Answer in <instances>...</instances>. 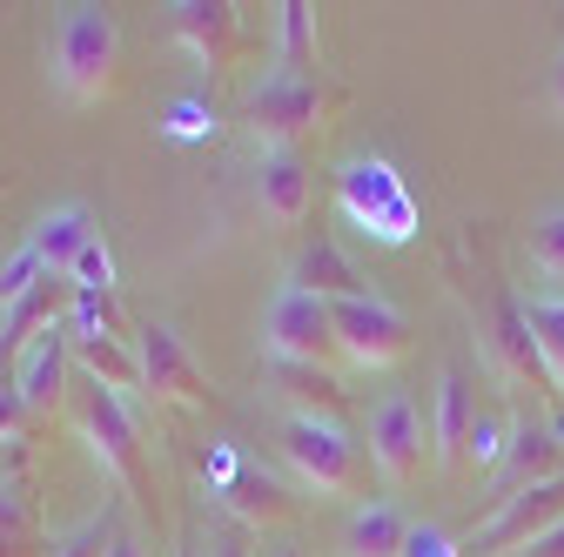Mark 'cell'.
<instances>
[{"label":"cell","mask_w":564,"mask_h":557,"mask_svg":"<svg viewBox=\"0 0 564 557\" xmlns=\"http://www.w3.org/2000/svg\"><path fill=\"white\" fill-rule=\"evenodd\" d=\"M101 557H141V537H134V531H115V537H108V550H101Z\"/></svg>","instance_id":"e575fe53"},{"label":"cell","mask_w":564,"mask_h":557,"mask_svg":"<svg viewBox=\"0 0 564 557\" xmlns=\"http://www.w3.org/2000/svg\"><path fill=\"white\" fill-rule=\"evenodd\" d=\"M524 329H531V342H538L544 383L564 390V290H557V296H524Z\"/></svg>","instance_id":"603a6c76"},{"label":"cell","mask_w":564,"mask_h":557,"mask_svg":"<svg viewBox=\"0 0 564 557\" xmlns=\"http://www.w3.org/2000/svg\"><path fill=\"white\" fill-rule=\"evenodd\" d=\"M115 67H121V28H115V14L88 8V0H82V8H67L61 28H54V47H47L54 88L75 108H88V101H101L115 88Z\"/></svg>","instance_id":"6da1fadb"},{"label":"cell","mask_w":564,"mask_h":557,"mask_svg":"<svg viewBox=\"0 0 564 557\" xmlns=\"http://www.w3.org/2000/svg\"><path fill=\"white\" fill-rule=\"evenodd\" d=\"M310 168H303V155L296 149H262V162H256V208H262V222L269 229H296L303 216H310Z\"/></svg>","instance_id":"4fadbf2b"},{"label":"cell","mask_w":564,"mask_h":557,"mask_svg":"<svg viewBox=\"0 0 564 557\" xmlns=\"http://www.w3.org/2000/svg\"><path fill=\"white\" fill-rule=\"evenodd\" d=\"M470 424H477V396H470L464 370H444V376H437V416H431V457H437V463L464 457Z\"/></svg>","instance_id":"d6986e66"},{"label":"cell","mask_w":564,"mask_h":557,"mask_svg":"<svg viewBox=\"0 0 564 557\" xmlns=\"http://www.w3.org/2000/svg\"><path fill=\"white\" fill-rule=\"evenodd\" d=\"M484 350H490V363H498V376H511V383H544V363H538V342H531V329H524V303H498V316H490V336H484Z\"/></svg>","instance_id":"e0dca14e"},{"label":"cell","mask_w":564,"mask_h":557,"mask_svg":"<svg viewBox=\"0 0 564 557\" xmlns=\"http://www.w3.org/2000/svg\"><path fill=\"white\" fill-rule=\"evenodd\" d=\"M67 376H75V342H67V323L41 329L28 350L14 357V370H8V383H14V396L28 403L34 424H47V416L67 403Z\"/></svg>","instance_id":"8fae6325"},{"label":"cell","mask_w":564,"mask_h":557,"mask_svg":"<svg viewBox=\"0 0 564 557\" xmlns=\"http://www.w3.org/2000/svg\"><path fill=\"white\" fill-rule=\"evenodd\" d=\"M75 342V370L88 376V383H101L115 403H141L149 390H141V363H134V342H115V336H67Z\"/></svg>","instance_id":"9a60e30c"},{"label":"cell","mask_w":564,"mask_h":557,"mask_svg":"<svg viewBox=\"0 0 564 557\" xmlns=\"http://www.w3.org/2000/svg\"><path fill=\"white\" fill-rule=\"evenodd\" d=\"M564 524V470L557 477H544V483H524V491H511L498 511H490L477 531H470V544H464V557H518V550H531L544 531H557Z\"/></svg>","instance_id":"5b68a950"},{"label":"cell","mask_w":564,"mask_h":557,"mask_svg":"<svg viewBox=\"0 0 564 557\" xmlns=\"http://www.w3.org/2000/svg\"><path fill=\"white\" fill-rule=\"evenodd\" d=\"M531 262L564 283V208H544V216L531 222Z\"/></svg>","instance_id":"4316f807"},{"label":"cell","mask_w":564,"mask_h":557,"mask_svg":"<svg viewBox=\"0 0 564 557\" xmlns=\"http://www.w3.org/2000/svg\"><path fill=\"white\" fill-rule=\"evenodd\" d=\"M275 67H316V8L310 0H282L275 8Z\"/></svg>","instance_id":"cb8c5ba5"},{"label":"cell","mask_w":564,"mask_h":557,"mask_svg":"<svg viewBox=\"0 0 564 557\" xmlns=\"http://www.w3.org/2000/svg\"><path fill=\"white\" fill-rule=\"evenodd\" d=\"M323 114H329V95L310 75H296V67H269V75L242 95V121H249V134L262 149H296L303 134L323 128Z\"/></svg>","instance_id":"3957f363"},{"label":"cell","mask_w":564,"mask_h":557,"mask_svg":"<svg viewBox=\"0 0 564 557\" xmlns=\"http://www.w3.org/2000/svg\"><path fill=\"white\" fill-rule=\"evenodd\" d=\"M290 283H296V290H310L316 303H357V296H364V275H357V262H349V255H343L329 236H316V242L296 255Z\"/></svg>","instance_id":"2e32d148"},{"label":"cell","mask_w":564,"mask_h":557,"mask_svg":"<svg viewBox=\"0 0 564 557\" xmlns=\"http://www.w3.org/2000/svg\"><path fill=\"white\" fill-rule=\"evenodd\" d=\"M551 108L564 114V54H557V67H551Z\"/></svg>","instance_id":"d590c367"},{"label":"cell","mask_w":564,"mask_h":557,"mask_svg":"<svg viewBox=\"0 0 564 557\" xmlns=\"http://www.w3.org/2000/svg\"><path fill=\"white\" fill-rule=\"evenodd\" d=\"M101 229H95V216H88V201H54L47 216L28 229V249H34V262L47 269V275H67L75 269V255L95 242Z\"/></svg>","instance_id":"5bb4252c"},{"label":"cell","mask_w":564,"mask_h":557,"mask_svg":"<svg viewBox=\"0 0 564 557\" xmlns=\"http://www.w3.org/2000/svg\"><path fill=\"white\" fill-rule=\"evenodd\" d=\"M505 457H511V430L498 424V416H477L470 437H464V463L470 470H498Z\"/></svg>","instance_id":"484cf974"},{"label":"cell","mask_w":564,"mask_h":557,"mask_svg":"<svg viewBox=\"0 0 564 557\" xmlns=\"http://www.w3.org/2000/svg\"><path fill=\"white\" fill-rule=\"evenodd\" d=\"M336 201H343V216L357 222L364 236H377V242H390V249L416 236V201H410L403 175H397L390 162H377V155L343 162V175H336Z\"/></svg>","instance_id":"277c9868"},{"label":"cell","mask_w":564,"mask_h":557,"mask_svg":"<svg viewBox=\"0 0 564 557\" xmlns=\"http://www.w3.org/2000/svg\"><path fill=\"white\" fill-rule=\"evenodd\" d=\"M364 444H370V463L390 477V483H416L423 477V416L403 390H383L370 403V424H364Z\"/></svg>","instance_id":"30bf717a"},{"label":"cell","mask_w":564,"mask_h":557,"mask_svg":"<svg viewBox=\"0 0 564 557\" xmlns=\"http://www.w3.org/2000/svg\"><path fill=\"white\" fill-rule=\"evenodd\" d=\"M67 283L75 290H101V296H115V255H108V242L95 236L82 255H75V269H67Z\"/></svg>","instance_id":"f1b7e54d"},{"label":"cell","mask_w":564,"mask_h":557,"mask_svg":"<svg viewBox=\"0 0 564 557\" xmlns=\"http://www.w3.org/2000/svg\"><path fill=\"white\" fill-rule=\"evenodd\" d=\"M275 450H282V463H290V477L303 483V491H316V498H357V483H364V444H349V430L329 424V416H282Z\"/></svg>","instance_id":"7a4b0ae2"},{"label":"cell","mask_w":564,"mask_h":557,"mask_svg":"<svg viewBox=\"0 0 564 557\" xmlns=\"http://www.w3.org/2000/svg\"><path fill=\"white\" fill-rule=\"evenodd\" d=\"M175 557H195V550H188V544H182V550H175Z\"/></svg>","instance_id":"f35d334b"},{"label":"cell","mask_w":564,"mask_h":557,"mask_svg":"<svg viewBox=\"0 0 564 557\" xmlns=\"http://www.w3.org/2000/svg\"><path fill=\"white\" fill-rule=\"evenodd\" d=\"M75 424H82L88 450L101 457V470L121 483L128 498L149 491V463H141V430H134V409H128V403H115L101 383H82V396H75Z\"/></svg>","instance_id":"8992f818"},{"label":"cell","mask_w":564,"mask_h":557,"mask_svg":"<svg viewBox=\"0 0 564 557\" xmlns=\"http://www.w3.org/2000/svg\"><path fill=\"white\" fill-rule=\"evenodd\" d=\"M403 544H410V524L397 517V504H357L349 511V524H343V557H403Z\"/></svg>","instance_id":"ffe728a7"},{"label":"cell","mask_w":564,"mask_h":557,"mask_svg":"<svg viewBox=\"0 0 564 557\" xmlns=\"http://www.w3.org/2000/svg\"><path fill=\"white\" fill-rule=\"evenodd\" d=\"M262 557H303V550H290V544H269V550H262Z\"/></svg>","instance_id":"74e56055"},{"label":"cell","mask_w":564,"mask_h":557,"mask_svg":"<svg viewBox=\"0 0 564 557\" xmlns=\"http://www.w3.org/2000/svg\"><path fill=\"white\" fill-rule=\"evenodd\" d=\"M28 424H34V416H28V403L14 396V383H0V450H14V444L28 437Z\"/></svg>","instance_id":"1f68e13d"},{"label":"cell","mask_w":564,"mask_h":557,"mask_svg":"<svg viewBox=\"0 0 564 557\" xmlns=\"http://www.w3.org/2000/svg\"><path fill=\"white\" fill-rule=\"evenodd\" d=\"M108 537H115V511L88 517L82 531H67V537H54V544H47V557H101V550H108Z\"/></svg>","instance_id":"83f0119b"},{"label":"cell","mask_w":564,"mask_h":557,"mask_svg":"<svg viewBox=\"0 0 564 557\" xmlns=\"http://www.w3.org/2000/svg\"><path fill=\"white\" fill-rule=\"evenodd\" d=\"M403 557H464V544H457L451 531H437V524H410Z\"/></svg>","instance_id":"4dcf8cb0"},{"label":"cell","mask_w":564,"mask_h":557,"mask_svg":"<svg viewBox=\"0 0 564 557\" xmlns=\"http://www.w3.org/2000/svg\"><path fill=\"white\" fill-rule=\"evenodd\" d=\"M216 557H256V550H249L242 537H223V544H216Z\"/></svg>","instance_id":"8d00e7d4"},{"label":"cell","mask_w":564,"mask_h":557,"mask_svg":"<svg viewBox=\"0 0 564 557\" xmlns=\"http://www.w3.org/2000/svg\"><path fill=\"white\" fill-rule=\"evenodd\" d=\"M41 275H47V269H41V262H34V249L21 242V249H14L8 262H0V309H8V303H21V296H28V290L41 283Z\"/></svg>","instance_id":"f546056e"},{"label":"cell","mask_w":564,"mask_h":557,"mask_svg":"<svg viewBox=\"0 0 564 557\" xmlns=\"http://www.w3.org/2000/svg\"><path fill=\"white\" fill-rule=\"evenodd\" d=\"M518 557H564V524H557V531H544V537H538L531 550H518Z\"/></svg>","instance_id":"836d02e7"},{"label":"cell","mask_w":564,"mask_h":557,"mask_svg":"<svg viewBox=\"0 0 564 557\" xmlns=\"http://www.w3.org/2000/svg\"><path fill=\"white\" fill-rule=\"evenodd\" d=\"M67 336H115V342H134V329L121 323L115 296H101V290H75V303H67Z\"/></svg>","instance_id":"d4e9b609"},{"label":"cell","mask_w":564,"mask_h":557,"mask_svg":"<svg viewBox=\"0 0 564 557\" xmlns=\"http://www.w3.org/2000/svg\"><path fill=\"white\" fill-rule=\"evenodd\" d=\"M134 363H141V390H149V403H162V409H202L208 403V376L182 350V336L169 323H141L134 329Z\"/></svg>","instance_id":"9c48e42d"},{"label":"cell","mask_w":564,"mask_h":557,"mask_svg":"<svg viewBox=\"0 0 564 557\" xmlns=\"http://www.w3.org/2000/svg\"><path fill=\"white\" fill-rule=\"evenodd\" d=\"M262 350L269 363H296V370H323V357L336 350V329H329V303H316L310 290L282 283L262 309Z\"/></svg>","instance_id":"52a82bcc"},{"label":"cell","mask_w":564,"mask_h":557,"mask_svg":"<svg viewBox=\"0 0 564 557\" xmlns=\"http://www.w3.org/2000/svg\"><path fill=\"white\" fill-rule=\"evenodd\" d=\"M269 376L282 383V396L296 403L290 416H329V424H336V409H343V376H329V370H296V363H269Z\"/></svg>","instance_id":"7402d4cb"},{"label":"cell","mask_w":564,"mask_h":557,"mask_svg":"<svg viewBox=\"0 0 564 557\" xmlns=\"http://www.w3.org/2000/svg\"><path fill=\"white\" fill-rule=\"evenodd\" d=\"M329 329H336V350L357 363V370H397L410 357V316L390 309L383 296H357V303H329Z\"/></svg>","instance_id":"ba28073f"},{"label":"cell","mask_w":564,"mask_h":557,"mask_svg":"<svg viewBox=\"0 0 564 557\" xmlns=\"http://www.w3.org/2000/svg\"><path fill=\"white\" fill-rule=\"evenodd\" d=\"M223 511L242 517V524H290L296 517V498L282 491L275 477H262V470H229L223 477Z\"/></svg>","instance_id":"ac0fdd59"},{"label":"cell","mask_w":564,"mask_h":557,"mask_svg":"<svg viewBox=\"0 0 564 557\" xmlns=\"http://www.w3.org/2000/svg\"><path fill=\"white\" fill-rule=\"evenodd\" d=\"M169 34L202 67H229L242 54V14L229 8V0H175V8H169Z\"/></svg>","instance_id":"7c38bea8"},{"label":"cell","mask_w":564,"mask_h":557,"mask_svg":"<svg viewBox=\"0 0 564 557\" xmlns=\"http://www.w3.org/2000/svg\"><path fill=\"white\" fill-rule=\"evenodd\" d=\"M169 134H175V142H195V134H216V114H208L202 101H175V108H169Z\"/></svg>","instance_id":"d6a6232c"},{"label":"cell","mask_w":564,"mask_h":557,"mask_svg":"<svg viewBox=\"0 0 564 557\" xmlns=\"http://www.w3.org/2000/svg\"><path fill=\"white\" fill-rule=\"evenodd\" d=\"M564 424H511V477H518V491L524 483H544V477H557L564 463Z\"/></svg>","instance_id":"44dd1931"}]
</instances>
